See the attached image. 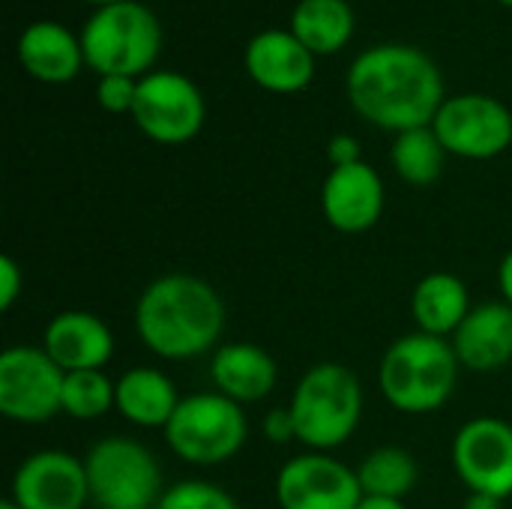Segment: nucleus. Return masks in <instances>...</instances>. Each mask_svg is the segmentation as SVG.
<instances>
[{
	"label": "nucleus",
	"instance_id": "nucleus-1",
	"mask_svg": "<svg viewBox=\"0 0 512 509\" xmlns=\"http://www.w3.org/2000/svg\"><path fill=\"white\" fill-rule=\"evenodd\" d=\"M345 93L366 123L396 135L432 126L447 99L438 63L423 48L402 42L366 48L345 75Z\"/></svg>",
	"mask_w": 512,
	"mask_h": 509
},
{
	"label": "nucleus",
	"instance_id": "nucleus-2",
	"mask_svg": "<svg viewBox=\"0 0 512 509\" xmlns=\"http://www.w3.org/2000/svg\"><path fill=\"white\" fill-rule=\"evenodd\" d=\"M225 330L219 291L189 273L153 279L135 303V333L162 360H192L216 348Z\"/></svg>",
	"mask_w": 512,
	"mask_h": 509
},
{
	"label": "nucleus",
	"instance_id": "nucleus-3",
	"mask_svg": "<svg viewBox=\"0 0 512 509\" xmlns=\"http://www.w3.org/2000/svg\"><path fill=\"white\" fill-rule=\"evenodd\" d=\"M459 357L450 339L408 333L396 339L378 366L384 399L402 414H432L444 408L459 381Z\"/></svg>",
	"mask_w": 512,
	"mask_h": 509
},
{
	"label": "nucleus",
	"instance_id": "nucleus-4",
	"mask_svg": "<svg viewBox=\"0 0 512 509\" xmlns=\"http://www.w3.org/2000/svg\"><path fill=\"white\" fill-rule=\"evenodd\" d=\"M288 408L297 441L312 453H330L357 432L363 420V387L348 366L318 363L297 381Z\"/></svg>",
	"mask_w": 512,
	"mask_h": 509
},
{
	"label": "nucleus",
	"instance_id": "nucleus-5",
	"mask_svg": "<svg viewBox=\"0 0 512 509\" xmlns=\"http://www.w3.org/2000/svg\"><path fill=\"white\" fill-rule=\"evenodd\" d=\"M84 63L102 75L144 78L162 51V24L150 6L123 0L96 9L81 27Z\"/></svg>",
	"mask_w": 512,
	"mask_h": 509
},
{
	"label": "nucleus",
	"instance_id": "nucleus-6",
	"mask_svg": "<svg viewBox=\"0 0 512 509\" xmlns=\"http://www.w3.org/2000/svg\"><path fill=\"white\" fill-rule=\"evenodd\" d=\"M165 444L186 465H225L231 462L249 435L243 405L222 393H195L180 399L174 417L168 420Z\"/></svg>",
	"mask_w": 512,
	"mask_h": 509
},
{
	"label": "nucleus",
	"instance_id": "nucleus-7",
	"mask_svg": "<svg viewBox=\"0 0 512 509\" xmlns=\"http://www.w3.org/2000/svg\"><path fill=\"white\" fill-rule=\"evenodd\" d=\"M90 501L102 509H156L162 468L156 456L132 438H102L84 456Z\"/></svg>",
	"mask_w": 512,
	"mask_h": 509
},
{
	"label": "nucleus",
	"instance_id": "nucleus-8",
	"mask_svg": "<svg viewBox=\"0 0 512 509\" xmlns=\"http://www.w3.org/2000/svg\"><path fill=\"white\" fill-rule=\"evenodd\" d=\"M204 117V96L189 75L174 69H153L138 78L132 120L150 141L165 147L186 144L201 132Z\"/></svg>",
	"mask_w": 512,
	"mask_h": 509
},
{
	"label": "nucleus",
	"instance_id": "nucleus-9",
	"mask_svg": "<svg viewBox=\"0 0 512 509\" xmlns=\"http://www.w3.org/2000/svg\"><path fill=\"white\" fill-rule=\"evenodd\" d=\"M66 372L45 348L15 345L0 354V414L15 423H45L63 414Z\"/></svg>",
	"mask_w": 512,
	"mask_h": 509
},
{
	"label": "nucleus",
	"instance_id": "nucleus-10",
	"mask_svg": "<svg viewBox=\"0 0 512 509\" xmlns=\"http://www.w3.org/2000/svg\"><path fill=\"white\" fill-rule=\"evenodd\" d=\"M432 129L444 150L462 159H495L512 144L510 108L486 93H459L444 99Z\"/></svg>",
	"mask_w": 512,
	"mask_h": 509
},
{
	"label": "nucleus",
	"instance_id": "nucleus-11",
	"mask_svg": "<svg viewBox=\"0 0 512 509\" xmlns=\"http://www.w3.org/2000/svg\"><path fill=\"white\" fill-rule=\"evenodd\" d=\"M453 468L468 492L512 495V426L498 417H474L453 438Z\"/></svg>",
	"mask_w": 512,
	"mask_h": 509
},
{
	"label": "nucleus",
	"instance_id": "nucleus-12",
	"mask_svg": "<svg viewBox=\"0 0 512 509\" xmlns=\"http://www.w3.org/2000/svg\"><path fill=\"white\" fill-rule=\"evenodd\" d=\"M360 501L357 471L327 453H303L276 474L279 509H357Z\"/></svg>",
	"mask_w": 512,
	"mask_h": 509
},
{
	"label": "nucleus",
	"instance_id": "nucleus-13",
	"mask_svg": "<svg viewBox=\"0 0 512 509\" xmlns=\"http://www.w3.org/2000/svg\"><path fill=\"white\" fill-rule=\"evenodd\" d=\"M9 501L18 509H84L90 501L84 462L63 450L30 453L15 468Z\"/></svg>",
	"mask_w": 512,
	"mask_h": 509
},
{
	"label": "nucleus",
	"instance_id": "nucleus-14",
	"mask_svg": "<svg viewBox=\"0 0 512 509\" xmlns=\"http://www.w3.org/2000/svg\"><path fill=\"white\" fill-rule=\"evenodd\" d=\"M384 180L369 162L330 168L321 186V213L342 234H363L384 216Z\"/></svg>",
	"mask_w": 512,
	"mask_h": 509
},
{
	"label": "nucleus",
	"instance_id": "nucleus-15",
	"mask_svg": "<svg viewBox=\"0 0 512 509\" xmlns=\"http://www.w3.org/2000/svg\"><path fill=\"white\" fill-rule=\"evenodd\" d=\"M249 78L267 93H303L315 78V54L282 27L261 30L249 39L243 54Z\"/></svg>",
	"mask_w": 512,
	"mask_h": 509
},
{
	"label": "nucleus",
	"instance_id": "nucleus-16",
	"mask_svg": "<svg viewBox=\"0 0 512 509\" xmlns=\"http://www.w3.org/2000/svg\"><path fill=\"white\" fill-rule=\"evenodd\" d=\"M42 348L63 372H90V369H102L111 360L114 336L108 324L93 312L72 309L48 321Z\"/></svg>",
	"mask_w": 512,
	"mask_h": 509
},
{
	"label": "nucleus",
	"instance_id": "nucleus-17",
	"mask_svg": "<svg viewBox=\"0 0 512 509\" xmlns=\"http://www.w3.org/2000/svg\"><path fill=\"white\" fill-rule=\"evenodd\" d=\"M453 351L471 372H498L512 363V306L483 303L453 333Z\"/></svg>",
	"mask_w": 512,
	"mask_h": 509
},
{
	"label": "nucleus",
	"instance_id": "nucleus-18",
	"mask_svg": "<svg viewBox=\"0 0 512 509\" xmlns=\"http://www.w3.org/2000/svg\"><path fill=\"white\" fill-rule=\"evenodd\" d=\"M18 63L27 75L45 84H66L87 66L81 36H75L60 21L27 24L18 36Z\"/></svg>",
	"mask_w": 512,
	"mask_h": 509
},
{
	"label": "nucleus",
	"instance_id": "nucleus-19",
	"mask_svg": "<svg viewBox=\"0 0 512 509\" xmlns=\"http://www.w3.org/2000/svg\"><path fill=\"white\" fill-rule=\"evenodd\" d=\"M210 378L216 384V393L234 399L237 405H252L273 393L279 381V366L264 348L252 342H228L216 348Z\"/></svg>",
	"mask_w": 512,
	"mask_h": 509
},
{
	"label": "nucleus",
	"instance_id": "nucleus-20",
	"mask_svg": "<svg viewBox=\"0 0 512 509\" xmlns=\"http://www.w3.org/2000/svg\"><path fill=\"white\" fill-rule=\"evenodd\" d=\"M471 309L474 306L468 297V285L456 273H429L417 282L411 294V315L417 330L438 339H453Z\"/></svg>",
	"mask_w": 512,
	"mask_h": 509
},
{
	"label": "nucleus",
	"instance_id": "nucleus-21",
	"mask_svg": "<svg viewBox=\"0 0 512 509\" xmlns=\"http://www.w3.org/2000/svg\"><path fill=\"white\" fill-rule=\"evenodd\" d=\"M180 405L174 381L150 366H138L117 381V408L123 420L141 429H165Z\"/></svg>",
	"mask_w": 512,
	"mask_h": 509
},
{
	"label": "nucleus",
	"instance_id": "nucleus-22",
	"mask_svg": "<svg viewBox=\"0 0 512 509\" xmlns=\"http://www.w3.org/2000/svg\"><path fill=\"white\" fill-rule=\"evenodd\" d=\"M354 9L348 0H300L291 12V33L318 57L342 51L354 36Z\"/></svg>",
	"mask_w": 512,
	"mask_h": 509
},
{
	"label": "nucleus",
	"instance_id": "nucleus-23",
	"mask_svg": "<svg viewBox=\"0 0 512 509\" xmlns=\"http://www.w3.org/2000/svg\"><path fill=\"white\" fill-rule=\"evenodd\" d=\"M357 480H360L363 498L405 501L414 492L417 480H420V468H417V459L408 450H402V447H378L360 462Z\"/></svg>",
	"mask_w": 512,
	"mask_h": 509
},
{
	"label": "nucleus",
	"instance_id": "nucleus-24",
	"mask_svg": "<svg viewBox=\"0 0 512 509\" xmlns=\"http://www.w3.org/2000/svg\"><path fill=\"white\" fill-rule=\"evenodd\" d=\"M390 162L399 180H405L408 186H432L444 171L447 150L432 126H417L393 138Z\"/></svg>",
	"mask_w": 512,
	"mask_h": 509
},
{
	"label": "nucleus",
	"instance_id": "nucleus-25",
	"mask_svg": "<svg viewBox=\"0 0 512 509\" xmlns=\"http://www.w3.org/2000/svg\"><path fill=\"white\" fill-rule=\"evenodd\" d=\"M117 408V381L102 369L66 372L63 381V414L72 420H99Z\"/></svg>",
	"mask_w": 512,
	"mask_h": 509
},
{
	"label": "nucleus",
	"instance_id": "nucleus-26",
	"mask_svg": "<svg viewBox=\"0 0 512 509\" xmlns=\"http://www.w3.org/2000/svg\"><path fill=\"white\" fill-rule=\"evenodd\" d=\"M156 509H240V507H237V501H234L225 489H219V486H213V483H207V480H180V483H174L171 489H165V495L159 498Z\"/></svg>",
	"mask_w": 512,
	"mask_h": 509
},
{
	"label": "nucleus",
	"instance_id": "nucleus-27",
	"mask_svg": "<svg viewBox=\"0 0 512 509\" xmlns=\"http://www.w3.org/2000/svg\"><path fill=\"white\" fill-rule=\"evenodd\" d=\"M135 96H138V78L102 75L99 84H96V102H99L108 114H129V117H132Z\"/></svg>",
	"mask_w": 512,
	"mask_h": 509
},
{
	"label": "nucleus",
	"instance_id": "nucleus-28",
	"mask_svg": "<svg viewBox=\"0 0 512 509\" xmlns=\"http://www.w3.org/2000/svg\"><path fill=\"white\" fill-rule=\"evenodd\" d=\"M24 291V270L18 267V261L12 255L0 258V309L9 312L15 306V300Z\"/></svg>",
	"mask_w": 512,
	"mask_h": 509
},
{
	"label": "nucleus",
	"instance_id": "nucleus-29",
	"mask_svg": "<svg viewBox=\"0 0 512 509\" xmlns=\"http://www.w3.org/2000/svg\"><path fill=\"white\" fill-rule=\"evenodd\" d=\"M327 162L330 168H345V165H357L363 162V150L360 141L348 132H339L327 141Z\"/></svg>",
	"mask_w": 512,
	"mask_h": 509
},
{
	"label": "nucleus",
	"instance_id": "nucleus-30",
	"mask_svg": "<svg viewBox=\"0 0 512 509\" xmlns=\"http://www.w3.org/2000/svg\"><path fill=\"white\" fill-rule=\"evenodd\" d=\"M264 438L273 444H291L297 441V426H294V414L291 408H273L264 417Z\"/></svg>",
	"mask_w": 512,
	"mask_h": 509
},
{
	"label": "nucleus",
	"instance_id": "nucleus-31",
	"mask_svg": "<svg viewBox=\"0 0 512 509\" xmlns=\"http://www.w3.org/2000/svg\"><path fill=\"white\" fill-rule=\"evenodd\" d=\"M498 285H501V294H504V303L512 306V249L504 255L501 267H498Z\"/></svg>",
	"mask_w": 512,
	"mask_h": 509
},
{
	"label": "nucleus",
	"instance_id": "nucleus-32",
	"mask_svg": "<svg viewBox=\"0 0 512 509\" xmlns=\"http://www.w3.org/2000/svg\"><path fill=\"white\" fill-rule=\"evenodd\" d=\"M465 509H504V501L495 498V495H480V492H471L468 501H465Z\"/></svg>",
	"mask_w": 512,
	"mask_h": 509
},
{
	"label": "nucleus",
	"instance_id": "nucleus-33",
	"mask_svg": "<svg viewBox=\"0 0 512 509\" xmlns=\"http://www.w3.org/2000/svg\"><path fill=\"white\" fill-rule=\"evenodd\" d=\"M357 509H408L405 501H387V498H363Z\"/></svg>",
	"mask_w": 512,
	"mask_h": 509
},
{
	"label": "nucleus",
	"instance_id": "nucleus-34",
	"mask_svg": "<svg viewBox=\"0 0 512 509\" xmlns=\"http://www.w3.org/2000/svg\"><path fill=\"white\" fill-rule=\"evenodd\" d=\"M84 3H90V6H96V9H102V6H114V3H123V0H84Z\"/></svg>",
	"mask_w": 512,
	"mask_h": 509
},
{
	"label": "nucleus",
	"instance_id": "nucleus-35",
	"mask_svg": "<svg viewBox=\"0 0 512 509\" xmlns=\"http://www.w3.org/2000/svg\"><path fill=\"white\" fill-rule=\"evenodd\" d=\"M0 509H18V507H15V504H12L9 498H6V501H0Z\"/></svg>",
	"mask_w": 512,
	"mask_h": 509
},
{
	"label": "nucleus",
	"instance_id": "nucleus-36",
	"mask_svg": "<svg viewBox=\"0 0 512 509\" xmlns=\"http://www.w3.org/2000/svg\"><path fill=\"white\" fill-rule=\"evenodd\" d=\"M498 3H504V6H512V0H498Z\"/></svg>",
	"mask_w": 512,
	"mask_h": 509
},
{
	"label": "nucleus",
	"instance_id": "nucleus-37",
	"mask_svg": "<svg viewBox=\"0 0 512 509\" xmlns=\"http://www.w3.org/2000/svg\"><path fill=\"white\" fill-rule=\"evenodd\" d=\"M96 509H102V507H96Z\"/></svg>",
	"mask_w": 512,
	"mask_h": 509
}]
</instances>
